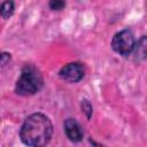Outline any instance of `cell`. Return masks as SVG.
Instances as JSON below:
<instances>
[{
	"label": "cell",
	"instance_id": "cell-1",
	"mask_svg": "<svg viewBox=\"0 0 147 147\" xmlns=\"http://www.w3.org/2000/svg\"><path fill=\"white\" fill-rule=\"evenodd\" d=\"M53 131V124L48 116L42 113H33L21 125L20 138L26 146L41 147L49 144Z\"/></svg>",
	"mask_w": 147,
	"mask_h": 147
},
{
	"label": "cell",
	"instance_id": "cell-2",
	"mask_svg": "<svg viewBox=\"0 0 147 147\" xmlns=\"http://www.w3.org/2000/svg\"><path fill=\"white\" fill-rule=\"evenodd\" d=\"M44 87V77L33 64H25L21 69L20 77L15 83L14 91L20 96H31Z\"/></svg>",
	"mask_w": 147,
	"mask_h": 147
},
{
	"label": "cell",
	"instance_id": "cell-3",
	"mask_svg": "<svg viewBox=\"0 0 147 147\" xmlns=\"http://www.w3.org/2000/svg\"><path fill=\"white\" fill-rule=\"evenodd\" d=\"M134 44L136 38L133 32L129 29H124L114 34L110 41V47L116 54L122 56H129L130 54H132Z\"/></svg>",
	"mask_w": 147,
	"mask_h": 147
},
{
	"label": "cell",
	"instance_id": "cell-4",
	"mask_svg": "<svg viewBox=\"0 0 147 147\" xmlns=\"http://www.w3.org/2000/svg\"><path fill=\"white\" fill-rule=\"evenodd\" d=\"M86 69L85 65L82 62L75 61V62H70L64 64L57 72L60 79H62L63 82H67L69 84H76L79 83L84 76H85Z\"/></svg>",
	"mask_w": 147,
	"mask_h": 147
},
{
	"label": "cell",
	"instance_id": "cell-5",
	"mask_svg": "<svg viewBox=\"0 0 147 147\" xmlns=\"http://www.w3.org/2000/svg\"><path fill=\"white\" fill-rule=\"evenodd\" d=\"M64 133L71 142H79L84 138V130L80 123L76 118H67L63 123Z\"/></svg>",
	"mask_w": 147,
	"mask_h": 147
},
{
	"label": "cell",
	"instance_id": "cell-6",
	"mask_svg": "<svg viewBox=\"0 0 147 147\" xmlns=\"http://www.w3.org/2000/svg\"><path fill=\"white\" fill-rule=\"evenodd\" d=\"M133 53V59L136 62L141 63L146 60V36H141L140 39L134 44V48L132 51Z\"/></svg>",
	"mask_w": 147,
	"mask_h": 147
},
{
	"label": "cell",
	"instance_id": "cell-7",
	"mask_svg": "<svg viewBox=\"0 0 147 147\" xmlns=\"http://www.w3.org/2000/svg\"><path fill=\"white\" fill-rule=\"evenodd\" d=\"M15 11V2L14 0H5L0 5V16L3 20H9Z\"/></svg>",
	"mask_w": 147,
	"mask_h": 147
},
{
	"label": "cell",
	"instance_id": "cell-8",
	"mask_svg": "<svg viewBox=\"0 0 147 147\" xmlns=\"http://www.w3.org/2000/svg\"><path fill=\"white\" fill-rule=\"evenodd\" d=\"M80 109H82V111L85 114L86 118H87V119H91L92 114H93V107H92V103L90 102L88 99H85V98H84V99L80 101Z\"/></svg>",
	"mask_w": 147,
	"mask_h": 147
},
{
	"label": "cell",
	"instance_id": "cell-9",
	"mask_svg": "<svg viewBox=\"0 0 147 147\" xmlns=\"http://www.w3.org/2000/svg\"><path fill=\"white\" fill-rule=\"evenodd\" d=\"M65 6H67L65 0H48V7L51 10L60 11V10L64 9Z\"/></svg>",
	"mask_w": 147,
	"mask_h": 147
},
{
	"label": "cell",
	"instance_id": "cell-10",
	"mask_svg": "<svg viewBox=\"0 0 147 147\" xmlns=\"http://www.w3.org/2000/svg\"><path fill=\"white\" fill-rule=\"evenodd\" d=\"M11 61V54L7 52H0V71L5 69Z\"/></svg>",
	"mask_w": 147,
	"mask_h": 147
}]
</instances>
